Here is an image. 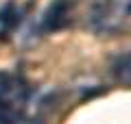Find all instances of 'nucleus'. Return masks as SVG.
I'll list each match as a JSON object with an SVG mask.
<instances>
[{"label":"nucleus","instance_id":"3","mask_svg":"<svg viewBox=\"0 0 131 124\" xmlns=\"http://www.w3.org/2000/svg\"><path fill=\"white\" fill-rule=\"evenodd\" d=\"M129 13H131V5H129Z\"/></svg>","mask_w":131,"mask_h":124},{"label":"nucleus","instance_id":"1","mask_svg":"<svg viewBox=\"0 0 131 124\" xmlns=\"http://www.w3.org/2000/svg\"><path fill=\"white\" fill-rule=\"evenodd\" d=\"M66 20H68V2L57 0L48 9L46 18H44V31H57V28H61L66 24Z\"/></svg>","mask_w":131,"mask_h":124},{"label":"nucleus","instance_id":"2","mask_svg":"<svg viewBox=\"0 0 131 124\" xmlns=\"http://www.w3.org/2000/svg\"><path fill=\"white\" fill-rule=\"evenodd\" d=\"M112 74L118 81H131V50L125 55H118L112 63Z\"/></svg>","mask_w":131,"mask_h":124}]
</instances>
